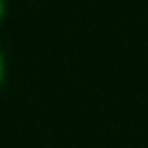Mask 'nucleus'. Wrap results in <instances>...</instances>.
<instances>
[{
  "label": "nucleus",
  "mask_w": 148,
  "mask_h": 148,
  "mask_svg": "<svg viewBox=\"0 0 148 148\" xmlns=\"http://www.w3.org/2000/svg\"><path fill=\"white\" fill-rule=\"evenodd\" d=\"M5 13H8V3L0 0V23H3V18H5Z\"/></svg>",
  "instance_id": "nucleus-2"
},
{
  "label": "nucleus",
  "mask_w": 148,
  "mask_h": 148,
  "mask_svg": "<svg viewBox=\"0 0 148 148\" xmlns=\"http://www.w3.org/2000/svg\"><path fill=\"white\" fill-rule=\"evenodd\" d=\"M3 83H5V52L0 47V88H3Z\"/></svg>",
  "instance_id": "nucleus-1"
}]
</instances>
